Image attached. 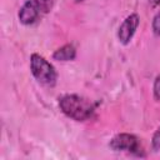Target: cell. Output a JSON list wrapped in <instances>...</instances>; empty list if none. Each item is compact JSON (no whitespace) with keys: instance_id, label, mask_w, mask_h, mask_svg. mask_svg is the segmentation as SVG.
<instances>
[{"instance_id":"277c9868","label":"cell","mask_w":160,"mask_h":160,"mask_svg":"<svg viewBox=\"0 0 160 160\" xmlns=\"http://www.w3.org/2000/svg\"><path fill=\"white\" fill-rule=\"evenodd\" d=\"M139 24H140V16L136 12H131L124 19V21L118 29V39L122 45H128L131 41Z\"/></svg>"},{"instance_id":"3957f363","label":"cell","mask_w":160,"mask_h":160,"mask_svg":"<svg viewBox=\"0 0 160 160\" xmlns=\"http://www.w3.org/2000/svg\"><path fill=\"white\" fill-rule=\"evenodd\" d=\"M109 146L114 151H125V152L134 154L136 156H144L141 142L139 138L134 134H129V132L116 134L110 140Z\"/></svg>"},{"instance_id":"9c48e42d","label":"cell","mask_w":160,"mask_h":160,"mask_svg":"<svg viewBox=\"0 0 160 160\" xmlns=\"http://www.w3.org/2000/svg\"><path fill=\"white\" fill-rule=\"evenodd\" d=\"M152 96L155 101H160V74L156 75L152 84Z\"/></svg>"},{"instance_id":"7c38bea8","label":"cell","mask_w":160,"mask_h":160,"mask_svg":"<svg viewBox=\"0 0 160 160\" xmlns=\"http://www.w3.org/2000/svg\"><path fill=\"white\" fill-rule=\"evenodd\" d=\"M75 2H82V1H85V0H74Z\"/></svg>"},{"instance_id":"52a82bcc","label":"cell","mask_w":160,"mask_h":160,"mask_svg":"<svg viewBox=\"0 0 160 160\" xmlns=\"http://www.w3.org/2000/svg\"><path fill=\"white\" fill-rule=\"evenodd\" d=\"M31 1L38 6V9L40 10V12L48 14V12L51 11L55 0H31Z\"/></svg>"},{"instance_id":"6da1fadb","label":"cell","mask_w":160,"mask_h":160,"mask_svg":"<svg viewBox=\"0 0 160 160\" xmlns=\"http://www.w3.org/2000/svg\"><path fill=\"white\" fill-rule=\"evenodd\" d=\"M59 108L68 118L75 121L90 120L95 114L94 104L76 94L62 95L59 99Z\"/></svg>"},{"instance_id":"8fae6325","label":"cell","mask_w":160,"mask_h":160,"mask_svg":"<svg viewBox=\"0 0 160 160\" xmlns=\"http://www.w3.org/2000/svg\"><path fill=\"white\" fill-rule=\"evenodd\" d=\"M149 5L151 8H156L160 5V0H149Z\"/></svg>"},{"instance_id":"8992f818","label":"cell","mask_w":160,"mask_h":160,"mask_svg":"<svg viewBox=\"0 0 160 160\" xmlns=\"http://www.w3.org/2000/svg\"><path fill=\"white\" fill-rule=\"evenodd\" d=\"M76 58V49L72 44H65L52 52V59L56 61H71Z\"/></svg>"},{"instance_id":"5b68a950","label":"cell","mask_w":160,"mask_h":160,"mask_svg":"<svg viewBox=\"0 0 160 160\" xmlns=\"http://www.w3.org/2000/svg\"><path fill=\"white\" fill-rule=\"evenodd\" d=\"M39 14H40V10L38 9V6L31 0H29L24 2L22 6L20 8L18 12V18L22 25H31L38 20Z\"/></svg>"},{"instance_id":"7a4b0ae2","label":"cell","mask_w":160,"mask_h":160,"mask_svg":"<svg viewBox=\"0 0 160 160\" xmlns=\"http://www.w3.org/2000/svg\"><path fill=\"white\" fill-rule=\"evenodd\" d=\"M30 71L35 80L45 86H54L58 80V72L52 64L44 56L34 52L30 56Z\"/></svg>"},{"instance_id":"30bf717a","label":"cell","mask_w":160,"mask_h":160,"mask_svg":"<svg viewBox=\"0 0 160 160\" xmlns=\"http://www.w3.org/2000/svg\"><path fill=\"white\" fill-rule=\"evenodd\" d=\"M151 149L154 151H159L160 150V126L152 134V138H151Z\"/></svg>"},{"instance_id":"ba28073f","label":"cell","mask_w":160,"mask_h":160,"mask_svg":"<svg viewBox=\"0 0 160 160\" xmlns=\"http://www.w3.org/2000/svg\"><path fill=\"white\" fill-rule=\"evenodd\" d=\"M151 29L155 36H160V10L154 15L151 21Z\"/></svg>"}]
</instances>
